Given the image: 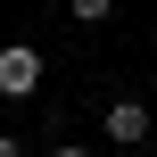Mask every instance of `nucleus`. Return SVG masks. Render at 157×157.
Masks as SVG:
<instances>
[{
  "instance_id": "f257e3e1",
  "label": "nucleus",
  "mask_w": 157,
  "mask_h": 157,
  "mask_svg": "<svg viewBox=\"0 0 157 157\" xmlns=\"http://www.w3.org/2000/svg\"><path fill=\"white\" fill-rule=\"evenodd\" d=\"M0 91H8V99H33V91H41V58H33L25 41L0 50Z\"/></svg>"
},
{
  "instance_id": "f03ea898",
  "label": "nucleus",
  "mask_w": 157,
  "mask_h": 157,
  "mask_svg": "<svg viewBox=\"0 0 157 157\" xmlns=\"http://www.w3.org/2000/svg\"><path fill=\"white\" fill-rule=\"evenodd\" d=\"M108 141H116V149L149 141V108H141V99H116V108H108Z\"/></svg>"
},
{
  "instance_id": "7ed1b4c3",
  "label": "nucleus",
  "mask_w": 157,
  "mask_h": 157,
  "mask_svg": "<svg viewBox=\"0 0 157 157\" xmlns=\"http://www.w3.org/2000/svg\"><path fill=\"white\" fill-rule=\"evenodd\" d=\"M66 17H83V25H99V17H108V0H66Z\"/></svg>"
},
{
  "instance_id": "20e7f679",
  "label": "nucleus",
  "mask_w": 157,
  "mask_h": 157,
  "mask_svg": "<svg viewBox=\"0 0 157 157\" xmlns=\"http://www.w3.org/2000/svg\"><path fill=\"white\" fill-rule=\"evenodd\" d=\"M0 157H17V141H8V132H0Z\"/></svg>"
},
{
  "instance_id": "39448f33",
  "label": "nucleus",
  "mask_w": 157,
  "mask_h": 157,
  "mask_svg": "<svg viewBox=\"0 0 157 157\" xmlns=\"http://www.w3.org/2000/svg\"><path fill=\"white\" fill-rule=\"evenodd\" d=\"M50 157H91V149H50Z\"/></svg>"
}]
</instances>
